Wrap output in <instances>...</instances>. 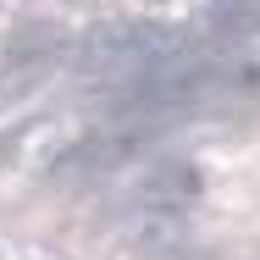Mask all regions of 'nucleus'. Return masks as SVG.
Listing matches in <instances>:
<instances>
[{"instance_id": "obj_1", "label": "nucleus", "mask_w": 260, "mask_h": 260, "mask_svg": "<svg viewBox=\"0 0 260 260\" xmlns=\"http://www.w3.org/2000/svg\"><path fill=\"white\" fill-rule=\"evenodd\" d=\"M127 150H133V139H127V133H94V139L72 144L67 155L55 160L50 177H55V183H94V177H105L111 166H122Z\"/></svg>"}, {"instance_id": "obj_2", "label": "nucleus", "mask_w": 260, "mask_h": 260, "mask_svg": "<svg viewBox=\"0 0 260 260\" xmlns=\"http://www.w3.org/2000/svg\"><path fill=\"white\" fill-rule=\"evenodd\" d=\"M200 194V172L194 166H155V172H144V183H139V205L144 210H183L188 200Z\"/></svg>"}, {"instance_id": "obj_3", "label": "nucleus", "mask_w": 260, "mask_h": 260, "mask_svg": "<svg viewBox=\"0 0 260 260\" xmlns=\"http://www.w3.org/2000/svg\"><path fill=\"white\" fill-rule=\"evenodd\" d=\"M61 50V28L39 22V28H17L11 45H6V67H39L45 55Z\"/></svg>"}]
</instances>
